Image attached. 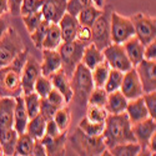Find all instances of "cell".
<instances>
[{
	"label": "cell",
	"instance_id": "6da1fadb",
	"mask_svg": "<svg viewBox=\"0 0 156 156\" xmlns=\"http://www.w3.org/2000/svg\"><path fill=\"white\" fill-rule=\"evenodd\" d=\"M29 54V50L24 48L9 65L0 69V98H16L23 95L21 70Z\"/></svg>",
	"mask_w": 156,
	"mask_h": 156
},
{
	"label": "cell",
	"instance_id": "7a4b0ae2",
	"mask_svg": "<svg viewBox=\"0 0 156 156\" xmlns=\"http://www.w3.org/2000/svg\"><path fill=\"white\" fill-rule=\"evenodd\" d=\"M131 126L133 124L130 122L125 111L120 114H109L101 134L106 149L124 142H136Z\"/></svg>",
	"mask_w": 156,
	"mask_h": 156
},
{
	"label": "cell",
	"instance_id": "3957f363",
	"mask_svg": "<svg viewBox=\"0 0 156 156\" xmlns=\"http://www.w3.org/2000/svg\"><path fill=\"white\" fill-rule=\"evenodd\" d=\"M70 84L73 89V99L74 102L80 108L87 106V98L90 93L93 91L94 81L91 77V70L87 69L83 62L77 64L75 68L71 77H70Z\"/></svg>",
	"mask_w": 156,
	"mask_h": 156
},
{
	"label": "cell",
	"instance_id": "277c9868",
	"mask_svg": "<svg viewBox=\"0 0 156 156\" xmlns=\"http://www.w3.org/2000/svg\"><path fill=\"white\" fill-rule=\"evenodd\" d=\"M66 141L70 144V147L76 155H102L106 150V146L104 144L101 135L98 136H89L84 134L79 127L75 129V131L71 136L66 137Z\"/></svg>",
	"mask_w": 156,
	"mask_h": 156
},
{
	"label": "cell",
	"instance_id": "5b68a950",
	"mask_svg": "<svg viewBox=\"0 0 156 156\" xmlns=\"http://www.w3.org/2000/svg\"><path fill=\"white\" fill-rule=\"evenodd\" d=\"M85 46V44L77 40L62 41L58 46V53L61 59V69L69 77H71L77 64L81 62Z\"/></svg>",
	"mask_w": 156,
	"mask_h": 156
},
{
	"label": "cell",
	"instance_id": "8992f818",
	"mask_svg": "<svg viewBox=\"0 0 156 156\" xmlns=\"http://www.w3.org/2000/svg\"><path fill=\"white\" fill-rule=\"evenodd\" d=\"M111 6L106 5L102 8V12L91 25V43L99 49L104 50L111 44V34H110V15Z\"/></svg>",
	"mask_w": 156,
	"mask_h": 156
},
{
	"label": "cell",
	"instance_id": "52a82bcc",
	"mask_svg": "<svg viewBox=\"0 0 156 156\" xmlns=\"http://www.w3.org/2000/svg\"><path fill=\"white\" fill-rule=\"evenodd\" d=\"M23 49L24 43L20 35L15 29L9 27L0 37V69L9 65Z\"/></svg>",
	"mask_w": 156,
	"mask_h": 156
},
{
	"label": "cell",
	"instance_id": "ba28073f",
	"mask_svg": "<svg viewBox=\"0 0 156 156\" xmlns=\"http://www.w3.org/2000/svg\"><path fill=\"white\" fill-rule=\"evenodd\" d=\"M110 34H111V43L124 44L127 39L135 35L131 19L125 18L120 15L119 12L112 10L110 15Z\"/></svg>",
	"mask_w": 156,
	"mask_h": 156
},
{
	"label": "cell",
	"instance_id": "9c48e42d",
	"mask_svg": "<svg viewBox=\"0 0 156 156\" xmlns=\"http://www.w3.org/2000/svg\"><path fill=\"white\" fill-rule=\"evenodd\" d=\"M134 25L135 36L141 41L142 45H147L156 39V20L155 18L147 16L145 14L137 12L130 18Z\"/></svg>",
	"mask_w": 156,
	"mask_h": 156
},
{
	"label": "cell",
	"instance_id": "30bf717a",
	"mask_svg": "<svg viewBox=\"0 0 156 156\" xmlns=\"http://www.w3.org/2000/svg\"><path fill=\"white\" fill-rule=\"evenodd\" d=\"M102 55L111 69H116V70H120V71L125 73L131 68H134L133 64L130 62L126 53H125V49H124L122 44L111 43L109 46H106L102 50Z\"/></svg>",
	"mask_w": 156,
	"mask_h": 156
},
{
	"label": "cell",
	"instance_id": "8fae6325",
	"mask_svg": "<svg viewBox=\"0 0 156 156\" xmlns=\"http://www.w3.org/2000/svg\"><path fill=\"white\" fill-rule=\"evenodd\" d=\"M142 86V91L150 93L156 90V61L142 59L134 66Z\"/></svg>",
	"mask_w": 156,
	"mask_h": 156
},
{
	"label": "cell",
	"instance_id": "7c38bea8",
	"mask_svg": "<svg viewBox=\"0 0 156 156\" xmlns=\"http://www.w3.org/2000/svg\"><path fill=\"white\" fill-rule=\"evenodd\" d=\"M131 129H133V134L135 136L136 142L141 147L140 154H149L147 142H149L150 137L152 136V134H155V131H156L155 119H152L149 116V118H146L145 120L136 122V124H133Z\"/></svg>",
	"mask_w": 156,
	"mask_h": 156
},
{
	"label": "cell",
	"instance_id": "4fadbf2b",
	"mask_svg": "<svg viewBox=\"0 0 156 156\" xmlns=\"http://www.w3.org/2000/svg\"><path fill=\"white\" fill-rule=\"evenodd\" d=\"M41 75L40 64L33 55H28L27 62L21 70V87L23 94H29L34 91V85L39 76Z\"/></svg>",
	"mask_w": 156,
	"mask_h": 156
},
{
	"label": "cell",
	"instance_id": "5bb4252c",
	"mask_svg": "<svg viewBox=\"0 0 156 156\" xmlns=\"http://www.w3.org/2000/svg\"><path fill=\"white\" fill-rule=\"evenodd\" d=\"M119 90L124 94V96L127 100H133V99L140 98L142 94H144L140 79H139V75H137L135 68H131L130 70L124 73L122 83H121Z\"/></svg>",
	"mask_w": 156,
	"mask_h": 156
},
{
	"label": "cell",
	"instance_id": "9a60e30c",
	"mask_svg": "<svg viewBox=\"0 0 156 156\" xmlns=\"http://www.w3.org/2000/svg\"><path fill=\"white\" fill-rule=\"evenodd\" d=\"M66 5L68 0H43L40 11L45 20L58 24L62 15L66 12Z\"/></svg>",
	"mask_w": 156,
	"mask_h": 156
},
{
	"label": "cell",
	"instance_id": "2e32d148",
	"mask_svg": "<svg viewBox=\"0 0 156 156\" xmlns=\"http://www.w3.org/2000/svg\"><path fill=\"white\" fill-rule=\"evenodd\" d=\"M66 131H62L60 135L51 137L49 135H44L40 140L45 146L46 155L56 156V155H65L66 154Z\"/></svg>",
	"mask_w": 156,
	"mask_h": 156
},
{
	"label": "cell",
	"instance_id": "e0dca14e",
	"mask_svg": "<svg viewBox=\"0 0 156 156\" xmlns=\"http://www.w3.org/2000/svg\"><path fill=\"white\" fill-rule=\"evenodd\" d=\"M125 112H126L127 118H129V120L131 124L140 122L142 120H145L146 118H149V112H147V109L145 106L142 95L140 98L129 100L126 109H125Z\"/></svg>",
	"mask_w": 156,
	"mask_h": 156
},
{
	"label": "cell",
	"instance_id": "ac0fdd59",
	"mask_svg": "<svg viewBox=\"0 0 156 156\" xmlns=\"http://www.w3.org/2000/svg\"><path fill=\"white\" fill-rule=\"evenodd\" d=\"M58 25H59V29L61 33V40L62 41L75 40L77 28H79V25H80L76 16L69 14V12H65L62 15V18L59 20Z\"/></svg>",
	"mask_w": 156,
	"mask_h": 156
},
{
	"label": "cell",
	"instance_id": "d6986e66",
	"mask_svg": "<svg viewBox=\"0 0 156 156\" xmlns=\"http://www.w3.org/2000/svg\"><path fill=\"white\" fill-rule=\"evenodd\" d=\"M49 77H50L51 84H53V87H55L58 91L62 94L66 104L70 102L73 99V89L70 84V77L62 71V69H59L54 74H51Z\"/></svg>",
	"mask_w": 156,
	"mask_h": 156
},
{
	"label": "cell",
	"instance_id": "ffe728a7",
	"mask_svg": "<svg viewBox=\"0 0 156 156\" xmlns=\"http://www.w3.org/2000/svg\"><path fill=\"white\" fill-rule=\"evenodd\" d=\"M41 75L50 76L59 69H61V59L56 50L43 49V62L40 64Z\"/></svg>",
	"mask_w": 156,
	"mask_h": 156
},
{
	"label": "cell",
	"instance_id": "44dd1931",
	"mask_svg": "<svg viewBox=\"0 0 156 156\" xmlns=\"http://www.w3.org/2000/svg\"><path fill=\"white\" fill-rule=\"evenodd\" d=\"M124 49H125V53L130 60V62L133 64V66H136V65L144 59V49L145 46L141 44V41L134 35L130 39L122 44Z\"/></svg>",
	"mask_w": 156,
	"mask_h": 156
},
{
	"label": "cell",
	"instance_id": "7402d4cb",
	"mask_svg": "<svg viewBox=\"0 0 156 156\" xmlns=\"http://www.w3.org/2000/svg\"><path fill=\"white\" fill-rule=\"evenodd\" d=\"M15 98H0V127H14Z\"/></svg>",
	"mask_w": 156,
	"mask_h": 156
},
{
	"label": "cell",
	"instance_id": "603a6c76",
	"mask_svg": "<svg viewBox=\"0 0 156 156\" xmlns=\"http://www.w3.org/2000/svg\"><path fill=\"white\" fill-rule=\"evenodd\" d=\"M28 121H29V115H28L27 108H25L23 95L16 96L15 98V109H14V129L18 131V134L25 133Z\"/></svg>",
	"mask_w": 156,
	"mask_h": 156
},
{
	"label": "cell",
	"instance_id": "cb8c5ba5",
	"mask_svg": "<svg viewBox=\"0 0 156 156\" xmlns=\"http://www.w3.org/2000/svg\"><path fill=\"white\" fill-rule=\"evenodd\" d=\"M18 131L14 127H0V146L4 155H14V149L18 139Z\"/></svg>",
	"mask_w": 156,
	"mask_h": 156
},
{
	"label": "cell",
	"instance_id": "d4e9b609",
	"mask_svg": "<svg viewBox=\"0 0 156 156\" xmlns=\"http://www.w3.org/2000/svg\"><path fill=\"white\" fill-rule=\"evenodd\" d=\"M127 99L120 90H115L108 94V100L105 104V109L109 114H120L124 112L127 105Z\"/></svg>",
	"mask_w": 156,
	"mask_h": 156
},
{
	"label": "cell",
	"instance_id": "484cf974",
	"mask_svg": "<svg viewBox=\"0 0 156 156\" xmlns=\"http://www.w3.org/2000/svg\"><path fill=\"white\" fill-rule=\"evenodd\" d=\"M104 55H102V51L99 50L93 43L89 44L85 46L84 49V54H83V59L81 62L85 65V66L90 70H93L98 64H100L101 61H104Z\"/></svg>",
	"mask_w": 156,
	"mask_h": 156
},
{
	"label": "cell",
	"instance_id": "4316f807",
	"mask_svg": "<svg viewBox=\"0 0 156 156\" xmlns=\"http://www.w3.org/2000/svg\"><path fill=\"white\" fill-rule=\"evenodd\" d=\"M62 43L61 40V33L59 29V25L55 23H50L49 28L46 30L45 37L41 44V49H51V50H56L58 46Z\"/></svg>",
	"mask_w": 156,
	"mask_h": 156
},
{
	"label": "cell",
	"instance_id": "83f0119b",
	"mask_svg": "<svg viewBox=\"0 0 156 156\" xmlns=\"http://www.w3.org/2000/svg\"><path fill=\"white\" fill-rule=\"evenodd\" d=\"M45 126H46V120L40 114H37L34 118L29 119L25 133L29 134L33 139H41L45 135Z\"/></svg>",
	"mask_w": 156,
	"mask_h": 156
},
{
	"label": "cell",
	"instance_id": "f1b7e54d",
	"mask_svg": "<svg viewBox=\"0 0 156 156\" xmlns=\"http://www.w3.org/2000/svg\"><path fill=\"white\" fill-rule=\"evenodd\" d=\"M111 156H136L140 155L141 147L137 142H124L108 149Z\"/></svg>",
	"mask_w": 156,
	"mask_h": 156
},
{
	"label": "cell",
	"instance_id": "f546056e",
	"mask_svg": "<svg viewBox=\"0 0 156 156\" xmlns=\"http://www.w3.org/2000/svg\"><path fill=\"white\" fill-rule=\"evenodd\" d=\"M33 146H34V139L29 134H27V133L19 134L18 139H16L15 149H14V155L30 156L31 151H33Z\"/></svg>",
	"mask_w": 156,
	"mask_h": 156
},
{
	"label": "cell",
	"instance_id": "4dcf8cb0",
	"mask_svg": "<svg viewBox=\"0 0 156 156\" xmlns=\"http://www.w3.org/2000/svg\"><path fill=\"white\" fill-rule=\"evenodd\" d=\"M102 12V9L95 6L94 4L89 5L86 8H84L79 14H77V20L81 25H86V27H91L94 24V21L99 18V15Z\"/></svg>",
	"mask_w": 156,
	"mask_h": 156
},
{
	"label": "cell",
	"instance_id": "1f68e13d",
	"mask_svg": "<svg viewBox=\"0 0 156 156\" xmlns=\"http://www.w3.org/2000/svg\"><path fill=\"white\" fill-rule=\"evenodd\" d=\"M109 71H110V66L105 60L101 61L100 64H98L91 70V77H93V81H94V86L104 87V85L106 83V79H108Z\"/></svg>",
	"mask_w": 156,
	"mask_h": 156
},
{
	"label": "cell",
	"instance_id": "d6a6232c",
	"mask_svg": "<svg viewBox=\"0 0 156 156\" xmlns=\"http://www.w3.org/2000/svg\"><path fill=\"white\" fill-rule=\"evenodd\" d=\"M104 126H105V122H95V121H91L89 120L86 116L79 121V127L81 131L89 136H98V135H101L102 131H104Z\"/></svg>",
	"mask_w": 156,
	"mask_h": 156
},
{
	"label": "cell",
	"instance_id": "836d02e7",
	"mask_svg": "<svg viewBox=\"0 0 156 156\" xmlns=\"http://www.w3.org/2000/svg\"><path fill=\"white\" fill-rule=\"evenodd\" d=\"M25 108H27L29 119L34 118L35 115L39 114V106H40V96H39L35 91H31L29 94H24L23 96Z\"/></svg>",
	"mask_w": 156,
	"mask_h": 156
},
{
	"label": "cell",
	"instance_id": "e575fe53",
	"mask_svg": "<svg viewBox=\"0 0 156 156\" xmlns=\"http://www.w3.org/2000/svg\"><path fill=\"white\" fill-rule=\"evenodd\" d=\"M122 77H124V73L122 71L110 68V71H109V75H108L106 83H105V85H104V89H105L108 93L119 90L120 85L122 83Z\"/></svg>",
	"mask_w": 156,
	"mask_h": 156
},
{
	"label": "cell",
	"instance_id": "d590c367",
	"mask_svg": "<svg viewBox=\"0 0 156 156\" xmlns=\"http://www.w3.org/2000/svg\"><path fill=\"white\" fill-rule=\"evenodd\" d=\"M108 94L109 93L104 87H96L95 86L87 98V105H95V106L105 108V104L108 100Z\"/></svg>",
	"mask_w": 156,
	"mask_h": 156
},
{
	"label": "cell",
	"instance_id": "8d00e7d4",
	"mask_svg": "<svg viewBox=\"0 0 156 156\" xmlns=\"http://www.w3.org/2000/svg\"><path fill=\"white\" fill-rule=\"evenodd\" d=\"M54 121L56 122V125L59 126V129L61 131H66L69 125H70V120H71V115H70V110L68 106H62L59 108L54 115Z\"/></svg>",
	"mask_w": 156,
	"mask_h": 156
},
{
	"label": "cell",
	"instance_id": "74e56055",
	"mask_svg": "<svg viewBox=\"0 0 156 156\" xmlns=\"http://www.w3.org/2000/svg\"><path fill=\"white\" fill-rule=\"evenodd\" d=\"M51 89H53V84L50 81V77L40 75L36 79L35 85H34V91L40 98H46V95L50 93Z\"/></svg>",
	"mask_w": 156,
	"mask_h": 156
},
{
	"label": "cell",
	"instance_id": "f35d334b",
	"mask_svg": "<svg viewBox=\"0 0 156 156\" xmlns=\"http://www.w3.org/2000/svg\"><path fill=\"white\" fill-rule=\"evenodd\" d=\"M49 25H50V23L48 20L43 19L41 23L37 25V28L30 34L31 40H33V43L35 44V46L37 49H41V44H43V40L45 37V34H46V30L49 28Z\"/></svg>",
	"mask_w": 156,
	"mask_h": 156
},
{
	"label": "cell",
	"instance_id": "ab89813d",
	"mask_svg": "<svg viewBox=\"0 0 156 156\" xmlns=\"http://www.w3.org/2000/svg\"><path fill=\"white\" fill-rule=\"evenodd\" d=\"M108 115H109V112L106 111L105 108L95 106V105H87L86 118L89 120L95 121V122H105V119H106Z\"/></svg>",
	"mask_w": 156,
	"mask_h": 156
},
{
	"label": "cell",
	"instance_id": "60d3db41",
	"mask_svg": "<svg viewBox=\"0 0 156 156\" xmlns=\"http://www.w3.org/2000/svg\"><path fill=\"white\" fill-rule=\"evenodd\" d=\"M43 19L44 18H43V14H41L40 10L31 12V14H28V15H23V21H24L25 28H27L29 34H31L37 28V25L41 23Z\"/></svg>",
	"mask_w": 156,
	"mask_h": 156
},
{
	"label": "cell",
	"instance_id": "b9f144b4",
	"mask_svg": "<svg viewBox=\"0 0 156 156\" xmlns=\"http://www.w3.org/2000/svg\"><path fill=\"white\" fill-rule=\"evenodd\" d=\"M58 108L53 105L46 98H40V106H39V114L48 121L54 118V115L56 112Z\"/></svg>",
	"mask_w": 156,
	"mask_h": 156
},
{
	"label": "cell",
	"instance_id": "7bdbcfd3",
	"mask_svg": "<svg viewBox=\"0 0 156 156\" xmlns=\"http://www.w3.org/2000/svg\"><path fill=\"white\" fill-rule=\"evenodd\" d=\"M93 2L91 0H68V5H66V12L77 16V14L86 6L91 5Z\"/></svg>",
	"mask_w": 156,
	"mask_h": 156
},
{
	"label": "cell",
	"instance_id": "ee69618b",
	"mask_svg": "<svg viewBox=\"0 0 156 156\" xmlns=\"http://www.w3.org/2000/svg\"><path fill=\"white\" fill-rule=\"evenodd\" d=\"M142 99H144L149 116L156 120V90L150 93H144L142 94Z\"/></svg>",
	"mask_w": 156,
	"mask_h": 156
},
{
	"label": "cell",
	"instance_id": "f6af8a7d",
	"mask_svg": "<svg viewBox=\"0 0 156 156\" xmlns=\"http://www.w3.org/2000/svg\"><path fill=\"white\" fill-rule=\"evenodd\" d=\"M43 0H23L20 5V14L21 15H28L31 12L39 11L41 9Z\"/></svg>",
	"mask_w": 156,
	"mask_h": 156
},
{
	"label": "cell",
	"instance_id": "bcb514c9",
	"mask_svg": "<svg viewBox=\"0 0 156 156\" xmlns=\"http://www.w3.org/2000/svg\"><path fill=\"white\" fill-rule=\"evenodd\" d=\"M75 40L80 41V43H83L85 45L91 44V28L80 24L79 28H77V31H76Z\"/></svg>",
	"mask_w": 156,
	"mask_h": 156
},
{
	"label": "cell",
	"instance_id": "7dc6e473",
	"mask_svg": "<svg viewBox=\"0 0 156 156\" xmlns=\"http://www.w3.org/2000/svg\"><path fill=\"white\" fill-rule=\"evenodd\" d=\"M46 99H48L51 104H53V105H55L58 109L65 106V104H66V101H65L62 94H61L60 91H58L55 87H53V89L50 90V93L46 95Z\"/></svg>",
	"mask_w": 156,
	"mask_h": 156
},
{
	"label": "cell",
	"instance_id": "c3c4849f",
	"mask_svg": "<svg viewBox=\"0 0 156 156\" xmlns=\"http://www.w3.org/2000/svg\"><path fill=\"white\" fill-rule=\"evenodd\" d=\"M62 131L59 129V126L56 125V122L54 121V119L48 120L46 121V126H45V135H49L51 137H55L58 135H60Z\"/></svg>",
	"mask_w": 156,
	"mask_h": 156
},
{
	"label": "cell",
	"instance_id": "681fc988",
	"mask_svg": "<svg viewBox=\"0 0 156 156\" xmlns=\"http://www.w3.org/2000/svg\"><path fill=\"white\" fill-rule=\"evenodd\" d=\"M144 59L146 60H155L156 59V41H151L145 45L144 49Z\"/></svg>",
	"mask_w": 156,
	"mask_h": 156
},
{
	"label": "cell",
	"instance_id": "f907efd6",
	"mask_svg": "<svg viewBox=\"0 0 156 156\" xmlns=\"http://www.w3.org/2000/svg\"><path fill=\"white\" fill-rule=\"evenodd\" d=\"M31 155H34V156H45L46 155L45 146L40 139H34V146H33Z\"/></svg>",
	"mask_w": 156,
	"mask_h": 156
},
{
	"label": "cell",
	"instance_id": "816d5d0a",
	"mask_svg": "<svg viewBox=\"0 0 156 156\" xmlns=\"http://www.w3.org/2000/svg\"><path fill=\"white\" fill-rule=\"evenodd\" d=\"M23 0H8V4H9V11L11 15L18 16L20 15V5H21Z\"/></svg>",
	"mask_w": 156,
	"mask_h": 156
},
{
	"label": "cell",
	"instance_id": "f5cc1de1",
	"mask_svg": "<svg viewBox=\"0 0 156 156\" xmlns=\"http://www.w3.org/2000/svg\"><path fill=\"white\" fill-rule=\"evenodd\" d=\"M9 11L8 0H0V15H4Z\"/></svg>",
	"mask_w": 156,
	"mask_h": 156
},
{
	"label": "cell",
	"instance_id": "db71d44e",
	"mask_svg": "<svg viewBox=\"0 0 156 156\" xmlns=\"http://www.w3.org/2000/svg\"><path fill=\"white\" fill-rule=\"evenodd\" d=\"M9 28V25H8V21L4 19V18H2L0 16V37L3 36V34L6 31V29Z\"/></svg>",
	"mask_w": 156,
	"mask_h": 156
},
{
	"label": "cell",
	"instance_id": "11a10c76",
	"mask_svg": "<svg viewBox=\"0 0 156 156\" xmlns=\"http://www.w3.org/2000/svg\"><path fill=\"white\" fill-rule=\"evenodd\" d=\"M91 2L95 6H98L100 9H102L104 6H105V0H91Z\"/></svg>",
	"mask_w": 156,
	"mask_h": 156
},
{
	"label": "cell",
	"instance_id": "9f6ffc18",
	"mask_svg": "<svg viewBox=\"0 0 156 156\" xmlns=\"http://www.w3.org/2000/svg\"><path fill=\"white\" fill-rule=\"evenodd\" d=\"M2 155H4V152H3V149H2V146H0V156Z\"/></svg>",
	"mask_w": 156,
	"mask_h": 156
}]
</instances>
